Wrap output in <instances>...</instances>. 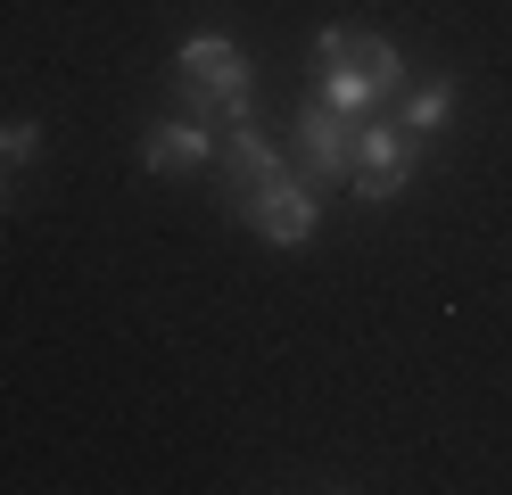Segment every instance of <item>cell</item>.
<instances>
[{
    "label": "cell",
    "instance_id": "6da1fadb",
    "mask_svg": "<svg viewBox=\"0 0 512 495\" xmlns=\"http://www.w3.org/2000/svg\"><path fill=\"white\" fill-rule=\"evenodd\" d=\"M314 83H323V99L339 116H364V108H380L389 91H405V58H397V42H380V33H323L314 42Z\"/></svg>",
    "mask_w": 512,
    "mask_h": 495
},
{
    "label": "cell",
    "instance_id": "9c48e42d",
    "mask_svg": "<svg viewBox=\"0 0 512 495\" xmlns=\"http://www.w3.org/2000/svg\"><path fill=\"white\" fill-rule=\"evenodd\" d=\"M42 157V124L34 116H9L0 124V165H34Z\"/></svg>",
    "mask_w": 512,
    "mask_h": 495
},
{
    "label": "cell",
    "instance_id": "5b68a950",
    "mask_svg": "<svg viewBox=\"0 0 512 495\" xmlns=\"http://www.w3.org/2000/svg\"><path fill=\"white\" fill-rule=\"evenodd\" d=\"M298 149L314 182H347V157H356V116H339L331 99H306L298 108Z\"/></svg>",
    "mask_w": 512,
    "mask_h": 495
},
{
    "label": "cell",
    "instance_id": "3957f363",
    "mask_svg": "<svg viewBox=\"0 0 512 495\" xmlns=\"http://www.w3.org/2000/svg\"><path fill=\"white\" fill-rule=\"evenodd\" d=\"M413 165H422V141L405 124H356V157H347V190L389 207V198L413 190Z\"/></svg>",
    "mask_w": 512,
    "mask_h": 495
},
{
    "label": "cell",
    "instance_id": "8992f818",
    "mask_svg": "<svg viewBox=\"0 0 512 495\" xmlns=\"http://www.w3.org/2000/svg\"><path fill=\"white\" fill-rule=\"evenodd\" d=\"M281 174H290V165H281V149L265 141V132H256V124H232V149H223V198L240 207V198H256V190L281 182Z\"/></svg>",
    "mask_w": 512,
    "mask_h": 495
},
{
    "label": "cell",
    "instance_id": "ba28073f",
    "mask_svg": "<svg viewBox=\"0 0 512 495\" xmlns=\"http://www.w3.org/2000/svg\"><path fill=\"white\" fill-rule=\"evenodd\" d=\"M446 116H455V83H422V91H405V132L422 141V132H438Z\"/></svg>",
    "mask_w": 512,
    "mask_h": 495
},
{
    "label": "cell",
    "instance_id": "7a4b0ae2",
    "mask_svg": "<svg viewBox=\"0 0 512 495\" xmlns=\"http://www.w3.org/2000/svg\"><path fill=\"white\" fill-rule=\"evenodd\" d=\"M174 75H182V99L190 116H223V124H256V99H248V50L232 33H190L174 50Z\"/></svg>",
    "mask_w": 512,
    "mask_h": 495
},
{
    "label": "cell",
    "instance_id": "30bf717a",
    "mask_svg": "<svg viewBox=\"0 0 512 495\" xmlns=\"http://www.w3.org/2000/svg\"><path fill=\"white\" fill-rule=\"evenodd\" d=\"M0 174H9V165H0ZM0 207H9V182H0Z\"/></svg>",
    "mask_w": 512,
    "mask_h": 495
},
{
    "label": "cell",
    "instance_id": "52a82bcc",
    "mask_svg": "<svg viewBox=\"0 0 512 495\" xmlns=\"http://www.w3.org/2000/svg\"><path fill=\"white\" fill-rule=\"evenodd\" d=\"M215 157V141H207V124L199 116H174V124H157L149 132V141H141V165H149V174H199V165Z\"/></svg>",
    "mask_w": 512,
    "mask_h": 495
},
{
    "label": "cell",
    "instance_id": "277c9868",
    "mask_svg": "<svg viewBox=\"0 0 512 495\" xmlns=\"http://www.w3.org/2000/svg\"><path fill=\"white\" fill-rule=\"evenodd\" d=\"M232 215L256 231V240H273V248H306L314 231H323V198H314L298 174H281V182H265L256 198H240Z\"/></svg>",
    "mask_w": 512,
    "mask_h": 495
}]
</instances>
